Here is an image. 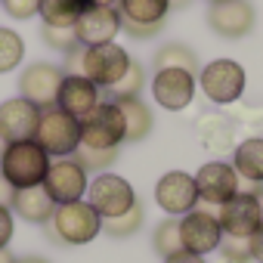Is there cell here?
Returning <instances> with one entry per match:
<instances>
[{"label": "cell", "instance_id": "f1b7e54d", "mask_svg": "<svg viewBox=\"0 0 263 263\" xmlns=\"http://www.w3.org/2000/svg\"><path fill=\"white\" fill-rule=\"evenodd\" d=\"M41 37H44L47 47H53V50H59L65 56H71V53L81 50L78 34H74V25H44L41 28Z\"/></svg>", "mask_w": 263, "mask_h": 263}, {"label": "cell", "instance_id": "7bdbcfd3", "mask_svg": "<svg viewBox=\"0 0 263 263\" xmlns=\"http://www.w3.org/2000/svg\"><path fill=\"white\" fill-rule=\"evenodd\" d=\"M4 146H7V143H4V137H0V155H4Z\"/></svg>", "mask_w": 263, "mask_h": 263}, {"label": "cell", "instance_id": "b9f144b4", "mask_svg": "<svg viewBox=\"0 0 263 263\" xmlns=\"http://www.w3.org/2000/svg\"><path fill=\"white\" fill-rule=\"evenodd\" d=\"M217 263H251V260H226V257H220Z\"/></svg>", "mask_w": 263, "mask_h": 263}, {"label": "cell", "instance_id": "9c48e42d", "mask_svg": "<svg viewBox=\"0 0 263 263\" xmlns=\"http://www.w3.org/2000/svg\"><path fill=\"white\" fill-rule=\"evenodd\" d=\"M87 183L90 174L74 161V158H56L50 161V171L44 177V189L56 204H68V201H81L87 195Z\"/></svg>", "mask_w": 263, "mask_h": 263}, {"label": "cell", "instance_id": "e0dca14e", "mask_svg": "<svg viewBox=\"0 0 263 263\" xmlns=\"http://www.w3.org/2000/svg\"><path fill=\"white\" fill-rule=\"evenodd\" d=\"M37 121H41V108L31 105V102L22 99V96L0 102V137H4V143L34 140Z\"/></svg>", "mask_w": 263, "mask_h": 263}, {"label": "cell", "instance_id": "8992f818", "mask_svg": "<svg viewBox=\"0 0 263 263\" xmlns=\"http://www.w3.org/2000/svg\"><path fill=\"white\" fill-rule=\"evenodd\" d=\"M130 62L134 59L118 44H99V47H84L81 50V74L87 81H93L99 90L115 87L124 78V71L130 68Z\"/></svg>", "mask_w": 263, "mask_h": 263}, {"label": "cell", "instance_id": "83f0119b", "mask_svg": "<svg viewBox=\"0 0 263 263\" xmlns=\"http://www.w3.org/2000/svg\"><path fill=\"white\" fill-rule=\"evenodd\" d=\"M152 248L161 254V257H171L177 251H183V238H180V220L177 217H167L155 226L152 232Z\"/></svg>", "mask_w": 263, "mask_h": 263}, {"label": "cell", "instance_id": "44dd1931", "mask_svg": "<svg viewBox=\"0 0 263 263\" xmlns=\"http://www.w3.org/2000/svg\"><path fill=\"white\" fill-rule=\"evenodd\" d=\"M111 102L121 108V118H124V143H143L155 127L152 108L140 96H121V99H111Z\"/></svg>", "mask_w": 263, "mask_h": 263}, {"label": "cell", "instance_id": "d6a6232c", "mask_svg": "<svg viewBox=\"0 0 263 263\" xmlns=\"http://www.w3.org/2000/svg\"><path fill=\"white\" fill-rule=\"evenodd\" d=\"M220 257L226 260H251V251H248V238H232V235H223L220 241Z\"/></svg>", "mask_w": 263, "mask_h": 263}, {"label": "cell", "instance_id": "277c9868", "mask_svg": "<svg viewBox=\"0 0 263 263\" xmlns=\"http://www.w3.org/2000/svg\"><path fill=\"white\" fill-rule=\"evenodd\" d=\"M81 146L90 149H121L124 143V118L111 99H99L90 115L81 121Z\"/></svg>", "mask_w": 263, "mask_h": 263}, {"label": "cell", "instance_id": "7402d4cb", "mask_svg": "<svg viewBox=\"0 0 263 263\" xmlns=\"http://www.w3.org/2000/svg\"><path fill=\"white\" fill-rule=\"evenodd\" d=\"M195 130H198V140L204 149L211 152H229L235 149V124L220 115V111H208L195 121Z\"/></svg>", "mask_w": 263, "mask_h": 263}, {"label": "cell", "instance_id": "7c38bea8", "mask_svg": "<svg viewBox=\"0 0 263 263\" xmlns=\"http://www.w3.org/2000/svg\"><path fill=\"white\" fill-rule=\"evenodd\" d=\"M62 78H65V71L59 65H53V62H31L19 74V96L28 99L37 108H50V105H56V93H59Z\"/></svg>", "mask_w": 263, "mask_h": 263}, {"label": "cell", "instance_id": "5bb4252c", "mask_svg": "<svg viewBox=\"0 0 263 263\" xmlns=\"http://www.w3.org/2000/svg\"><path fill=\"white\" fill-rule=\"evenodd\" d=\"M192 177H195V186H198V201L214 204V208H220V204L229 201L235 192H241V189H238L241 180H238L235 167L226 164V161H208V164H201Z\"/></svg>", "mask_w": 263, "mask_h": 263}, {"label": "cell", "instance_id": "603a6c76", "mask_svg": "<svg viewBox=\"0 0 263 263\" xmlns=\"http://www.w3.org/2000/svg\"><path fill=\"white\" fill-rule=\"evenodd\" d=\"M232 167L238 180L251 186H263V137H248L232 149Z\"/></svg>", "mask_w": 263, "mask_h": 263}, {"label": "cell", "instance_id": "74e56055", "mask_svg": "<svg viewBox=\"0 0 263 263\" xmlns=\"http://www.w3.org/2000/svg\"><path fill=\"white\" fill-rule=\"evenodd\" d=\"M251 192H254V198H257V204H260V217H263V186H254Z\"/></svg>", "mask_w": 263, "mask_h": 263}, {"label": "cell", "instance_id": "30bf717a", "mask_svg": "<svg viewBox=\"0 0 263 263\" xmlns=\"http://www.w3.org/2000/svg\"><path fill=\"white\" fill-rule=\"evenodd\" d=\"M155 201L167 217H183L198 208V186L195 177L186 171H167L155 183Z\"/></svg>", "mask_w": 263, "mask_h": 263}, {"label": "cell", "instance_id": "5b68a950", "mask_svg": "<svg viewBox=\"0 0 263 263\" xmlns=\"http://www.w3.org/2000/svg\"><path fill=\"white\" fill-rule=\"evenodd\" d=\"M195 81L201 84V93L214 105H232V102L241 99L248 74H245V68L235 59H214V62H208L198 71Z\"/></svg>", "mask_w": 263, "mask_h": 263}, {"label": "cell", "instance_id": "60d3db41", "mask_svg": "<svg viewBox=\"0 0 263 263\" xmlns=\"http://www.w3.org/2000/svg\"><path fill=\"white\" fill-rule=\"evenodd\" d=\"M16 263H50V260H44V257H22V260H16Z\"/></svg>", "mask_w": 263, "mask_h": 263}, {"label": "cell", "instance_id": "d6986e66", "mask_svg": "<svg viewBox=\"0 0 263 263\" xmlns=\"http://www.w3.org/2000/svg\"><path fill=\"white\" fill-rule=\"evenodd\" d=\"M115 10L121 13V28L137 25V28H164L171 0H118Z\"/></svg>", "mask_w": 263, "mask_h": 263}, {"label": "cell", "instance_id": "cb8c5ba5", "mask_svg": "<svg viewBox=\"0 0 263 263\" xmlns=\"http://www.w3.org/2000/svg\"><path fill=\"white\" fill-rule=\"evenodd\" d=\"M84 10L87 0H41L37 16L44 19V25H74Z\"/></svg>", "mask_w": 263, "mask_h": 263}, {"label": "cell", "instance_id": "2e32d148", "mask_svg": "<svg viewBox=\"0 0 263 263\" xmlns=\"http://www.w3.org/2000/svg\"><path fill=\"white\" fill-rule=\"evenodd\" d=\"M74 34L81 47L115 44V37L121 34V13L115 7H87L74 22Z\"/></svg>", "mask_w": 263, "mask_h": 263}, {"label": "cell", "instance_id": "52a82bcc", "mask_svg": "<svg viewBox=\"0 0 263 263\" xmlns=\"http://www.w3.org/2000/svg\"><path fill=\"white\" fill-rule=\"evenodd\" d=\"M87 201L93 204V211L102 220H108V217L127 214L130 208H134L137 204V192H134V186H130L124 177L102 171V174H96L87 183Z\"/></svg>", "mask_w": 263, "mask_h": 263}, {"label": "cell", "instance_id": "8d00e7d4", "mask_svg": "<svg viewBox=\"0 0 263 263\" xmlns=\"http://www.w3.org/2000/svg\"><path fill=\"white\" fill-rule=\"evenodd\" d=\"M13 192H16V189H13V186L4 180V174H0V208H10V201H13Z\"/></svg>", "mask_w": 263, "mask_h": 263}, {"label": "cell", "instance_id": "3957f363", "mask_svg": "<svg viewBox=\"0 0 263 263\" xmlns=\"http://www.w3.org/2000/svg\"><path fill=\"white\" fill-rule=\"evenodd\" d=\"M34 143L53 158H71V152L81 146V124L65 115L62 108L50 105V108H41V121H37V130H34Z\"/></svg>", "mask_w": 263, "mask_h": 263}, {"label": "cell", "instance_id": "1f68e13d", "mask_svg": "<svg viewBox=\"0 0 263 263\" xmlns=\"http://www.w3.org/2000/svg\"><path fill=\"white\" fill-rule=\"evenodd\" d=\"M0 4H4V13H7L10 19H19V22H25V19L37 16L41 0H0Z\"/></svg>", "mask_w": 263, "mask_h": 263}, {"label": "cell", "instance_id": "4316f807", "mask_svg": "<svg viewBox=\"0 0 263 263\" xmlns=\"http://www.w3.org/2000/svg\"><path fill=\"white\" fill-rule=\"evenodd\" d=\"M25 56V41L13 28H0V74H7L22 65Z\"/></svg>", "mask_w": 263, "mask_h": 263}, {"label": "cell", "instance_id": "d590c367", "mask_svg": "<svg viewBox=\"0 0 263 263\" xmlns=\"http://www.w3.org/2000/svg\"><path fill=\"white\" fill-rule=\"evenodd\" d=\"M164 263H204V257H198L192 251H177V254L164 257Z\"/></svg>", "mask_w": 263, "mask_h": 263}, {"label": "cell", "instance_id": "484cf974", "mask_svg": "<svg viewBox=\"0 0 263 263\" xmlns=\"http://www.w3.org/2000/svg\"><path fill=\"white\" fill-rule=\"evenodd\" d=\"M143 220H146V211H143V204L137 201V204L130 208L127 214H118V217H108V220H102V232H108L111 238H127V235L140 232Z\"/></svg>", "mask_w": 263, "mask_h": 263}, {"label": "cell", "instance_id": "9a60e30c", "mask_svg": "<svg viewBox=\"0 0 263 263\" xmlns=\"http://www.w3.org/2000/svg\"><path fill=\"white\" fill-rule=\"evenodd\" d=\"M217 220L223 235H232V238H251V232L263 223L254 192H235L229 201L217 208Z\"/></svg>", "mask_w": 263, "mask_h": 263}, {"label": "cell", "instance_id": "836d02e7", "mask_svg": "<svg viewBox=\"0 0 263 263\" xmlns=\"http://www.w3.org/2000/svg\"><path fill=\"white\" fill-rule=\"evenodd\" d=\"M13 232H16V217H13V211H10V208H0V248L10 245Z\"/></svg>", "mask_w": 263, "mask_h": 263}, {"label": "cell", "instance_id": "8fae6325", "mask_svg": "<svg viewBox=\"0 0 263 263\" xmlns=\"http://www.w3.org/2000/svg\"><path fill=\"white\" fill-rule=\"evenodd\" d=\"M254 22H257V13L248 0H220V4H211L208 10V28L226 41L248 37L254 31Z\"/></svg>", "mask_w": 263, "mask_h": 263}, {"label": "cell", "instance_id": "ee69618b", "mask_svg": "<svg viewBox=\"0 0 263 263\" xmlns=\"http://www.w3.org/2000/svg\"><path fill=\"white\" fill-rule=\"evenodd\" d=\"M208 4H220V0H208Z\"/></svg>", "mask_w": 263, "mask_h": 263}, {"label": "cell", "instance_id": "7a4b0ae2", "mask_svg": "<svg viewBox=\"0 0 263 263\" xmlns=\"http://www.w3.org/2000/svg\"><path fill=\"white\" fill-rule=\"evenodd\" d=\"M50 155L34 143V140H22V143H7L4 155H0V174L13 189H28V186H41L47 171H50Z\"/></svg>", "mask_w": 263, "mask_h": 263}, {"label": "cell", "instance_id": "ffe728a7", "mask_svg": "<svg viewBox=\"0 0 263 263\" xmlns=\"http://www.w3.org/2000/svg\"><path fill=\"white\" fill-rule=\"evenodd\" d=\"M10 211L16 217H22L25 223H50L53 220V211H56V201L47 195L44 186H28V189H16L13 192V201H10Z\"/></svg>", "mask_w": 263, "mask_h": 263}, {"label": "cell", "instance_id": "f35d334b", "mask_svg": "<svg viewBox=\"0 0 263 263\" xmlns=\"http://www.w3.org/2000/svg\"><path fill=\"white\" fill-rule=\"evenodd\" d=\"M0 263H16V257L10 254V248H0Z\"/></svg>", "mask_w": 263, "mask_h": 263}, {"label": "cell", "instance_id": "ab89813d", "mask_svg": "<svg viewBox=\"0 0 263 263\" xmlns=\"http://www.w3.org/2000/svg\"><path fill=\"white\" fill-rule=\"evenodd\" d=\"M118 0H87V7H115Z\"/></svg>", "mask_w": 263, "mask_h": 263}, {"label": "cell", "instance_id": "f546056e", "mask_svg": "<svg viewBox=\"0 0 263 263\" xmlns=\"http://www.w3.org/2000/svg\"><path fill=\"white\" fill-rule=\"evenodd\" d=\"M71 158L90 174V171H108L115 161H118V149H90V146H78L74 152H71Z\"/></svg>", "mask_w": 263, "mask_h": 263}, {"label": "cell", "instance_id": "ba28073f", "mask_svg": "<svg viewBox=\"0 0 263 263\" xmlns=\"http://www.w3.org/2000/svg\"><path fill=\"white\" fill-rule=\"evenodd\" d=\"M180 238H183V251H192L198 257L214 254L223 241V229L217 220V211L211 208H195L189 214L180 217Z\"/></svg>", "mask_w": 263, "mask_h": 263}, {"label": "cell", "instance_id": "6da1fadb", "mask_svg": "<svg viewBox=\"0 0 263 263\" xmlns=\"http://www.w3.org/2000/svg\"><path fill=\"white\" fill-rule=\"evenodd\" d=\"M44 226H47V238H53L56 245H90L102 232V217L93 211L90 201L81 198V201L56 204L53 220Z\"/></svg>", "mask_w": 263, "mask_h": 263}, {"label": "cell", "instance_id": "4dcf8cb0", "mask_svg": "<svg viewBox=\"0 0 263 263\" xmlns=\"http://www.w3.org/2000/svg\"><path fill=\"white\" fill-rule=\"evenodd\" d=\"M143 81H146V71H143V65L130 62V68L124 71V78H121L115 87H108V93H111V99H121V96H140V90H143Z\"/></svg>", "mask_w": 263, "mask_h": 263}, {"label": "cell", "instance_id": "4fadbf2b", "mask_svg": "<svg viewBox=\"0 0 263 263\" xmlns=\"http://www.w3.org/2000/svg\"><path fill=\"white\" fill-rule=\"evenodd\" d=\"M195 74L183 71V68H158L155 78H152V96L161 108L167 111H183L192 105L195 99Z\"/></svg>", "mask_w": 263, "mask_h": 263}, {"label": "cell", "instance_id": "ac0fdd59", "mask_svg": "<svg viewBox=\"0 0 263 263\" xmlns=\"http://www.w3.org/2000/svg\"><path fill=\"white\" fill-rule=\"evenodd\" d=\"M99 102V87L93 81H87L84 74H71L65 71L59 93H56V108H62L65 115H71L74 121H81L84 115L93 111V105Z\"/></svg>", "mask_w": 263, "mask_h": 263}, {"label": "cell", "instance_id": "e575fe53", "mask_svg": "<svg viewBox=\"0 0 263 263\" xmlns=\"http://www.w3.org/2000/svg\"><path fill=\"white\" fill-rule=\"evenodd\" d=\"M248 251H251V260L263 263V223L251 232V238H248Z\"/></svg>", "mask_w": 263, "mask_h": 263}, {"label": "cell", "instance_id": "d4e9b609", "mask_svg": "<svg viewBox=\"0 0 263 263\" xmlns=\"http://www.w3.org/2000/svg\"><path fill=\"white\" fill-rule=\"evenodd\" d=\"M158 68H183L189 74L198 78L201 65H198V56L186 47V44H164L158 53H155V71Z\"/></svg>", "mask_w": 263, "mask_h": 263}]
</instances>
